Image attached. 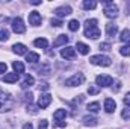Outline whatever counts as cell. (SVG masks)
Returning <instances> with one entry per match:
<instances>
[{
	"label": "cell",
	"instance_id": "5bb4252c",
	"mask_svg": "<svg viewBox=\"0 0 130 129\" xmlns=\"http://www.w3.org/2000/svg\"><path fill=\"white\" fill-rule=\"evenodd\" d=\"M12 50H14V53H17V55H27V47H26L24 44H21V43L14 44V46H12Z\"/></svg>",
	"mask_w": 130,
	"mask_h": 129
},
{
	"label": "cell",
	"instance_id": "f546056e",
	"mask_svg": "<svg viewBox=\"0 0 130 129\" xmlns=\"http://www.w3.org/2000/svg\"><path fill=\"white\" fill-rule=\"evenodd\" d=\"M50 24L55 26V28H61V26H62V21H61L59 18H52V20H50Z\"/></svg>",
	"mask_w": 130,
	"mask_h": 129
},
{
	"label": "cell",
	"instance_id": "4fadbf2b",
	"mask_svg": "<svg viewBox=\"0 0 130 129\" xmlns=\"http://www.w3.org/2000/svg\"><path fill=\"white\" fill-rule=\"evenodd\" d=\"M50 102H52V96L50 94H42L39 97V100H38V106L41 109H44V108H47L50 105Z\"/></svg>",
	"mask_w": 130,
	"mask_h": 129
},
{
	"label": "cell",
	"instance_id": "5b68a950",
	"mask_svg": "<svg viewBox=\"0 0 130 129\" xmlns=\"http://www.w3.org/2000/svg\"><path fill=\"white\" fill-rule=\"evenodd\" d=\"M104 15L107 17V18H117L118 17V6L115 5V3H112V2H104Z\"/></svg>",
	"mask_w": 130,
	"mask_h": 129
},
{
	"label": "cell",
	"instance_id": "8fae6325",
	"mask_svg": "<svg viewBox=\"0 0 130 129\" xmlns=\"http://www.w3.org/2000/svg\"><path fill=\"white\" fill-rule=\"evenodd\" d=\"M115 108H117V103H115L113 99H110V97L104 99V111H106V112L112 114V112L115 111Z\"/></svg>",
	"mask_w": 130,
	"mask_h": 129
},
{
	"label": "cell",
	"instance_id": "9a60e30c",
	"mask_svg": "<svg viewBox=\"0 0 130 129\" xmlns=\"http://www.w3.org/2000/svg\"><path fill=\"white\" fill-rule=\"evenodd\" d=\"M82 122H83L85 126H97L98 125V120L95 117H92V115H85V117L82 119Z\"/></svg>",
	"mask_w": 130,
	"mask_h": 129
},
{
	"label": "cell",
	"instance_id": "f1b7e54d",
	"mask_svg": "<svg viewBox=\"0 0 130 129\" xmlns=\"http://www.w3.org/2000/svg\"><path fill=\"white\" fill-rule=\"evenodd\" d=\"M9 38V31L8 29H0V41H6Z\"/></svg>",
	"mask_w": 130,
	"mask_h": 129
},
{
	"label": "cell",
	"instance_id": "8992f818",
	"mask_svg": "<svg viewBox=\"0 0 130 129\" xmlns=\"http://www.w3.org/2000/svg\"><path fill=\"white\" fill-rule=\"evenodd\" d=\"M53 119H55V125H56L58 128H65V125H67V122H65V119H67V111H65V109H58V111H55Z\"/></svg>",
	"mask_w": 130,
	"mask_h": 129
},
{
	"label": "cell",
	"instance_id": "6da1fadb",
	"mask_svg": "<svg viewBox=\"0 0 130 129\" xmlns=\"http://www.w3.org/2000/svg\"><path fill=\"white\" fill-rule=\"evenodd\" d=\"M85 36L86 38H92V40H97L100 36V29L97 26V20L95 18H88L85 21Z\"/></svg>",
	"mask_w": 130,
	"mask_h": 129
},
{
	"label": "cell",
	"instance_id": "f35d334b",
	"mask_svg": "<svg viewBox=\"0 0 130 129\" xmlns=\"http://www.w3.org/2000/svg\"><path fill=\"white\" fill-rule=\"evenodd\" d=\"M126 12L130 14V0H129V2H126Z\"/></svg>",
	"mask_w": 130,
	"mask_h": 129
},
{
	"label": "cell",
	"instance_id": "1f68e13d",
	"mask_svg": "<svg viewBox=\"0 0 130 129\" xmlns=\"http://www.w3.org/2000/svg\"><path fill=\"white\" fill-rule=\"evenodd\" d=\"M112 47H110V44L109 43H101L100 44V50H103V52H107V50H110Z\"/></svg>",
	"mask_w": 130,
	"mask_h": 129
},
{
	"label": "cell",
	"instance_id": "3957f363",
	"mask_svg": "<svg viewBox=\"0 0 130 129\" xmlns=\"http://www.w3.org/2000/svg\"><path fill=\"white\" fill-rule=\"evenodd\" d=\"M89 62L94 65H101V67H109L112 59L109 56H104V55H94L89 58Z\"/></svg>",
	"mask_w": 130,
	"mask_h": 129
},
{
	"label": "cell",
	"instance_id": "30bf717a",
	"mask_svg": "<svg viewBox=\"0 0 130 129\" xmlns=\"http://www.w3.org/2000/svg\"><path fill=\"white\" fill-rule=\"evenodd\" d=\"M41 21H42V18H41V15H39L36 11H32V12L29 14V23H30L32 26H39Z\"/></svg>",
	"mask_w": 130,
	"mask_h": 129
},
{
	"label": "cell",
	"instance_id": "e0dca14e",
	"mask_svg": "<svg viewBox=\"0 0 130 129\" xmlns=\"http://www.w3.org/2000/svg\"><path fill=\"white\" fill-rule=\"evenodd\" d=\"M18 78H20V74H17V73H6L3 76V81L8 82V84H14V82L18 81Z\"/></svg>",
	"mask_w": 130,
	"mask_h": 129
},
{
	"label": "cell",
	"instance_id": "d4e9b609",
	"mask_svg": "<svg viewBox=\"0 0 130 129\" xmlns=\"http://www.w3.org/2000/svg\"><path fill=\"white\" fill-rule=\"evenodd\" d=\"M88 111L92 112V114H97L98 111H100V103H98V102H92V103H89V105H88Z\"/></svg>",
	"mask_w": 130,
	"mask_h": 129
},
{
	"label": "cell",
	"instance_id": "52a82bcc",
	"mask_svg": "<svg viewBox=\"0 0 130 129\" xmlns=\"http://www.w3.org/2000/svg\"><path fill=\"white\" fill-rule=\"evenodd\" d=\"M12 24V31L15 33H24L26 32V26H24V23H23V20L20 18V17H15V18H12V21H11Z\"/></svg>",
	"mask_w": 130,
	"mask_h": 129
},
{
	"label": "cell",
	"instance_id": "277c9868",
	"mask_svg": "<svg viewBox=\"0 0 130 129\" xmlns=\"http://www.w3.org/2000/svg\"><path fill=\"white\" fill-rule=\"evenodd\" d=\"M83 82H85V74L83 73H76V74H73L71 78H68L65 81V85L67 87H79Z\"/></svg>",
	"mask_w": 130,
	"mask_h": 129
},
{
	"label": "cell",
	"instance_id": "ab89813d",
	"mask_svg": "<svg viewBox=\"0 0 130 129\" xmlns=\"http://www.w3.org/2000/svg\"><path fill=\"white\" fill-rule=\"evenodd\" d=\"M23 129H33L32 123H26V125H24V126H23Z\"/></svg>",
	"mask_w": 130,
	"mask_h": 129
},
{
	"label": "cell",
	"instance_id": "7a4b0ae2",
	"mask_svg": "<svg viewBox=\"0 0 130 129\" xmlns=\"http://www.w3.org/2000/svg\"><path fill=\"white\" fill-rule=\"evenodd\" d=\"M14 99L9 93L0 91V112H8L14 108Z\"/></svg>",
	"mask_w": 130,
	"mask_h": 129
},
{
	"label": "cell",
	"instance_id": "2e32d148",
	"mask_svg": "<svg viewBox=\"0 0 130 129\" xmlns=\"http://www.w3.org/2000/svg\"><path fill=\"white\" fill-rule=\"evenodd\" d=\"M68 40H70V38H68L67 35H59V36L55 40L53 47H61V46H64V47H65V44L68 43Z\"/></svg>",
	"mask_w": 130,
	"mask_h": 129
},
{
	"label": "cell",
	"instance_id": "4dcf8cb0",
	"mask_svg": "<svg viewBox=\"0 0 130 129\" xmlns=\"http://www.w3.org/2000/svg\"><path fill=\"white\" fill-rule=\"evenodd\" d=\"M121 117H123V119H126V120H129V119H130V108H129V106L123 109V112H121Z\"/></svg>",
	"mask_w": 130,
	"mask_h": 129
},
{
	"label": "cell",
	"instance_id": "484cf974",
	"mask_svg": "<svg viewBox=\"0 0 130 129\" xmlns=\"http://www.w3.org/2000/svg\"><path fill=\"white\" fill-rule=\"evenodd\" d=\"M79 28H80V23H79L77 20H71V21L68 23V29H70L71 32H76V31H79Z\"/></svg>",
	"mask_w": 130,
	"mask_h": 129
},
{
	"label": "cell",
	"instance_id": "836d02e7",
	"mask_svg": "<svg viewBox=\"0 0 130 129\" xmlns=\"http://www.w3.org/2000/svg\"><path fill=\"white\" fill-rule=\"evenodd\" d=\"M88 93L94 96V94H97V93H98V88H97V87H89V88H88Z\"/></svg>",
	"mask_w": 130,
	"mask_h": 129
},
{
	"label": "cell",
	"instance_id": "7c38bea8",
	"mask_svg": "<svg viewBox=\"0 0 130 129\" xmlns=\"http://www.w3.org/2000/svg\"><path fill=\"white\" fill-rule=\"evenodd\" d=\"M71 12H73V9H71L70 6H59V8L55 9V14H56L59 18H62V17H65V15H70Z\"/></svg>",
	"mask_w": 130,
	"mask_h": 129
},
{
	"label": "cell",
	"instance_id": "4316f807",
	"mask_svg": "<svg viewBox=\"0 0 130 129\" xmlns=\"http://www.w3.org/2000/svg\"><path fill=\"white\" fill-rule=\"evenodd\" d=\"M97 6V2H94V0H85L83 2V8L85 9H94Z\"/></svg>",
	"mask_w": 130,
	"mask_h": 129
},
{
	"label": "cell",
	"instance_id": "74e56055",
	"mask_svg": "<svg viewBox=\"0 0 130 129\" xmlns=\"http://www.w3.org/2000/svg\"><path fill=\"white\" fill-rule=\"evenodd\" d=\"M24 100H26V102L29 100V103H30V102H32V93H29V94H26V96H24Z\"/></svg>",
	"mask_w": 130,
	"mask_h": 129
},
{
	"label": "cell",
	"instance_id": "83f0119b",
	"mask_svg": "<svg viewBox=\"0 0 130 129\" xmlns=\"http://www.w3.org/2000/svg\"><path fill=\"white\" fill-rule=\"evenodd\" d=\"M120 53H121L123 56H130V46H129V44L123 46V47L120 49Z\"/></svg>",
	"mask_w": 130,
	"mask_h": 129
},
{
	"label": "cell",
	"instance_id": "7402d4cb",
	"mask_svg": "<svg viewBox=\"0 0 130 129\" xmlns=\"http://www.w3.org/2000/svg\"><path fill=\"white\" fill-rule=\"evenodd\" d=\"M120 40H121L123 43H126V44L130 46V31L129 29H124L123 32L120 33Z\"/></svg>",
	"mask_w": 130,
	"mask_h": 129
},
{
	"label": "cell",
	"instance_id": "ac0fdd59",
	"mask_svg": "<svg viewBox=\"0 0 130 129\" xmlns=\"http://www.w3.org/2000/svg\"><path fill=\"white\" fill-rule=\"evenodd\" d=\"M33 84H35V79H33V76H30V74H26V78H24V81L21 82V88L23 90H26V88H29V87H32Z\"/></svg>",
	"mask_w": 130,
	"mask_h": 129
},
{
	"label": "cell",
	"instance_id": "d590c367",
	"mask_svg": "<svg viewBox=\"0 0 130 129\" xmlns=\"http://www.w3.org/2000/svg\"><path fill=\"white\" fill-rule=\"evenodd\" d=\"M9 21V18L6 17V15H0V24H5V23H8Z\"/></svg>",
	"mask_w": 130,
	"mask_h": 129
},
{
	"label": "cell",
	"instance_id": "44dd1931",
	"mask_svg": "<svg viewBox=\"0 0 130 129\" xmlns=\"http://www.w3.org/2000/svg\"><path fill=\"white\" fill-rule=\"evenodd\" d=\"M76 49H77V52L79 53H82V55H88L89 53V46H86L85 43H77V46H76Z\"/></svg>",
	"mask_w": 130,
	"mask_h": 129
},
{
	"label": "cell",
	"instance_id": "8d00e7d4",
	"mask_svg": "<svg viewBox=\"0 0 130 129\" xmlns=\"http://www.w3.org/2000/svg\"><path fill=\"white\" fill-rule=\"evenodd\" d=\"M124 103H126V105L130 108V93H127V94H126V97H124Z\"/></svg>",
	"mask_w": 130,
	"mask_h": 129
},
{
	"label": "cell",
	"instance_id": "ba28073f",
	"mask_svg": "<svg viewBox=\"0 0 130 129\" xmlns=\"http://www.w3.org/2000/svg\"><path fill=\"white\" fill-rule=\"evenodd\" d=\"M95 82H97L98 87H110L113 84V79L107 74H100V76L95 78Z\"/></svg>",
	"mask_w": 130,
	"mask_h": 129
},
{
	"label": "cell",
	"instance_id": "ffe728a7",
	"mask_svg": "<svg viewBox=\"0 0 130 129\" xmlns=\"http://www.w3.org/2000/svg\"><path fill=\"white\" fill-rule=\"evenodd\" d=\"M12 68H14V73H17V74L24 73V65H23L21 61H14L12 62Z\"/></svg>",
	"mask_w": 130,
	"mask_h": 129
},
{
	"label": "cell",
	"instance_id": "d6a6232c",
	"mask_svg": "<svg viewBox=\"0 0 130 129\" xmlns=\"http://www.w3.org/2000/svg\"><path fill=\"white\" fill-rule=\"evenodd\" d=\"M47 128H48V122H47V120H41L38 129H47Z\"/></svg>",
	"mask_w": 130,
	"mask_h": 129
},
{
	"label": "cell",
	"instance_id": "e575fe53",
	"mask_svg": "<svg viewBox=\"0 0 130 129\" xmlns=\"http://www.w3.org/2000/svg\"><path fill=\"white\" fill-rule=\"evenodd\" d=\"M6 68H8V67H6L5 62H0V74H2V73H5V74H6Z\"/></svg>",
	"mask_w": 130,
	"mask_h": 129
},
{
	"label": "cell",
	"instance_id": "603a6c76",
	"mask_svg": "<svg viewBox=\"0 0 130 129\" xmlns=\"http://www.w3.org/2000/svg\"><path fill=\"white\" fill-rule=\"evenodd\" d=\"M33 44H35L36 47H41V49H47V46H48V41H47L45 38H36V40L33 41Z\"/></svg>",
	"mask_w": 130,
	"mask_h": 129
},
{
	"label": "cell",
	"instance_id": "60d3db41",
	"mask_svg": "<svg viewBox=\"0 0 130 129\" xmlns=\"http://www.w3.org/2000/svg\"><path fill=\"white\" fill-rule=\"evenodd\" d=\"M30 3H32V5H39L41 2H39V0H33V2H30Z\"/></svg>",
	"mask_w": 130,
	"mask_h": 129
},
{
	"label": "cell",
	"instance_id": "d6986e66",
	"mask_svg": "<svg viewBox=\"0 0 130 129\" xmlns=\"http://www.w3.org/2000/svg\"><path fill=\"white\" fill-rule=\"evenodd\" d=\"M118 32V26L117 24H113V23H107L106 24V33H107V36H115Z\"/></svg>",
	"mask_w": 130,
	"mask_h": 129
},
{
	"label": "cell",
	"instance_id": "9c48e42d",
	"mask_svg": "<svg viewBox=\"0 0 130 129\" xmlns=\"http://www.w3.org/2000/svg\"><path fill=\"white\" fill-rule=\"evenodd\" d=\"M61 56L65 58V59H74V58H76V50H74L73 47L67 46V47H64V49L61 50Z\"/></svg>",
	"mask_w": 130,
	"mask_h": 129
},
{
	"label": "cell",
	"instance_id": "cb8c5ba5",
	"mask_svg": "<svg viewBox=\"0 0 130 129\" xmlns=\"http://www.w3.org/2000/svg\"><path fill=\"white\" fill-rule=\"evenodd\" d=\"M26 61L27 62H38L39 61V55L38 53H35V52H29L27 55H26Z\"/></svg>",
	"mask_w": 130,
	"mask_h": 129
}]
</instances>
